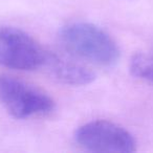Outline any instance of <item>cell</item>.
Here are the masks:
<instances>
[{"mask_svg":"<svg viewBox=\"0 0 153 153\" xmlns=\"http://www.w3.org/2000/svg\"><path fill=\"white\" fill-rule=\"evenodd\" d=\"M74 140L82 148L91 152L131 153L136 150V140L124 127L106 120L91 121L80 126Z\"/></svg>","mask_w":153,"mask_h":153,"instance_id":"4","label":"cell"},{"mask_svg":"<svg viewBox=\"0 0 153 153\" xmlns=\"http://www.w3.org/2000/svg\"><path fill=\"white\" fill-rule=\"evenodd\" d=\"M43 67L46 68L57 81L66 85H88L96 78L92 70L76 60L49 51H47Z\"/></svg>","mask_w":153,"mask_h":153,"instance_id":"5","label":"cell"},{"mask_svg":"<svg viewBox=\"0 0 153 153\" xmlns=\"http://www.w3.org/2000/svg\"><path fill=\"white\" fill-rule=\"evenodd\" d=\"M47 51L30 35L13 26H0V65L35 70L45 63Z\"/></svg>","mask_w":153,"mask_h":153,"instance_id":"3","label":"cell"},{"mask_svg":"<svg viewBox=\"0 0 153 153\" xmlns=\"http://www.w3.org/2000/svg\"><path fill=\"white\" fill-rule=\"evenodd\" d=\"M129 68L134 76L153 85V49L134 53L130 60Z\"/></svg>","mask_w":153,"mask_h":153,"instance_id":"6","label":"cell"},{"mask_svg":"<svg viewBox=\"0 0 153 153\" xmlns=\"http://www.w3.org/2000/svg\"><path fill=\"white\" fill-rule=\"evenodd\" d=\"M0 103L16 119L51 112L53 100L42 89L16 76L0 74Z\"/></svg>","mask_w":153,"mask_h":153,"instance_id":"2","label":"cell"},{"mask_svg":"<svg viewBox=\"0 0 153 153\" xmlns=\"http://www.w3.org/2000/svg\"><path fill=\"white\" fill-rule=\"evenodd\" d=\"M63 47L74 58L99 66H112L120 59L117 42L99 26L89 22H71L60 30Z\"/></svg>","mask_w":153,"mask_h":153,"instance_id":"1","label":"cell"}]
</instances>
